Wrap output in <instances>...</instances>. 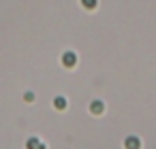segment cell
I'll list each match as a JSON object with an SVG mask.
<instances>
[{
  "label": "cell",
  "instance_id": "obj_1",
  "mask_svg": "<svg viewBox=\"0 0 156 149\" xmlns=\"http://www.w3.org/2000/svg\"><path fill=\"white\" fill-rule=\"evenodd\" d=\"M62 64H64L66 68H73V66L77 64V56H75L73 51H66V53H62Z\"/></svg>",
  "mask_w": 156,
  "mask_h": 149
},
{
  "label": "cell",
  "instance_id": "obj_2",
  "mask_svg": "<svg viewBox=\"0 0 156 149\" xmlns=\"http://www.w3.org/2000/svg\"><path fill=\"white\" fill-rule=\"evenodd\" d=\"M124 147H126V149H141V141H139L137 136H126Z\"/></svg>",
  "mask_w": 156,
  "mask_h": 149
},
{
  "label": "cell",
  "instance_id": "obj_3",
  "mask_svg": "<svg viewBox=\"0 0 156 149\" xmlns=\"http://www.w3.org/2000/svg\"><path fill=\"white\" fill-rule=\"evenodd\" d=\"M90 111H92L94 115H101V113L105 111V104H103V100H92V102H90Z\"/></svg>",
  "mask_w": 156,
  "mask_h": 149
},
{
  "label": "cell",
  "instance_id": "obj_4",
  "mask_svg": "<svg viewBox=\"0 0 156 149\" xmlns=\"http://www.w3.org/2000/svg\"><path fill=\"white\" fill-rule=\"evenodd\" d=\"M54 107H56L58 111H64V109H66V98H64V96H56V98H54Z\"/></svg>",
  "mask_w": 156,
  "mask_h": 149
},
{
  "label": "cell",
  "instance_id": "obj_5",
  "mask_svg": "<svg viewBox=\"0 0 156 149\" xmlns=\"http://www.w3.org/2000/svg\"><path fill=\"white\" fill-rule=\"evenodd\" d=\"M39 145H41V141H39L37 136H30V138L26 141V149H37Z\"/></svg>",
  "mask_w": 156,
  "mask_h": 149
},
{
  "label": "cell",
  "instance_id": "obj_6",
  "mask_svg": "<svg viewBox=\"0 0 156 149\" xmlns=\"http://www.w3.org/2000/svg\"><path fill=\"white\" fill-rule=\"evenodd\" d=\"M81 5H83L86 9H94V7H96V0H81Z\"/></svg>",
  "mask_w": 156,
  "mask_h": 149
},
{
  "label": "cell",
  "instance_id": "obj_7",
  "mask_svg": "<svg viewBox=\"0 0 156 149\" xmlns=\"http://www.w3.org/2000/svg\"><path fill=\"white\" fill-rule=\"evenodd\" d=\"M24 100H26V102H32V100H34V94H32V92H26V94H24Z\"/></svg>",
  "mask_w": 156,
  "mask_h": 149
}]
</instances>
